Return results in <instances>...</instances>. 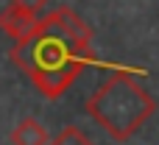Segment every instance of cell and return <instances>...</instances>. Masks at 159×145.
I'll return each instance as SVG.
<instances>
[{
  "label": "cell",
  "mask_w": 159,
  "mask_h": 145,
  "mask_svg": "<svg viewBox=\"0 0 159 145\" xmlns=\"http://www.w3.org/2000/svg\"><path fill=\"white\" fill-rule=\"evenodd\" d=\"M11 61L31 78V84L48 98H61L70 84L95 61L89 45L67 36L48 14L34 22L31 34L14 42Z\"/></svg>",
  "instance_id": "6da1fadb"
},
{
  "label": "cell",
  "mask_w": 159,
  "mask_h": 145,
  "mask_svg": "<svg viewBox=\"0 0 159 145\" xmlns=\"http://www.w3.org/2000/svg\"><path fill=\"white\" fill-rule=\"evenodd\" d=\"M157 103L151 92L129 73H115L87 101V115L117 143H126L151 115Z\"/></svg>",
  "instance_id": "7a4b0ae2"
},
{
  "label": "cell",
  "mask_w": 159,
  "mask_h": 145,
  "mask_svg": "<svg viewBox=\"0 0 159 145\" xmlns=\"http://www.w3.org/2000/svg\"><path fill=\"white\" fill-rule=\"evenodd\" d=\"M34 22H36V17H31V14L20 11V8H17V6H11V3L0 11V31H3L11 42H20L22 36H28V34H31V28H34Z\"/></svg>",
  "instance_id": "3957f363"
},
{
  "label": "cell",
  "mask_w": 159,
  "mask_h": 145,
  "mask_svg": "<svg viewBox=\"0 0 159 145\" xmlns=\"http://www.w3.org/2000/svg\"><path fill=\"white\" fill-rule=\"evenodd\" d=\"M67 36H73L75 42H81V45H89V39H92V28L73 11V8H67V6H61V8H56L53 14H48Z\"/></svg>",
  "instance_id": "277c9868"
},
{
  "label": "cell",
  "mask_w": 159,
  "mask_h": 145,
  "mask_svg": "<svg viewBox=\"0 0 159 145\" xmlns=\"http://www.w3.org/2000/svg\"><path fill=\"white\" fill-rule=\"evenodd\" d=\"M48 131L36 117H25L20 120V126L11 131V143L14 145H48Z\"/></svg>",
  "instance_id": "5b68a950"
},
{
  "label": "cell",
  "mask_w": 159,
  "mask_h": 145,
  "mask_svg": "<svg viewBox=\"0 0 159 145\" xmlns=\"http://www.w3.org/2000/svg\"><path fill=\"white\" fill-rule=\"evenodd\" d=\"M48 145H92V140H89L81 129L67 126V129H61L53 140H48Z\"/></svg>",
  "instance_id": "8992f818"
},
{
  "label": "cell",
  "mask_w": 159,
  "mask_h": 145,
  "mask_svg": "<svg viewBox=\"0 0 159 145\" xmlns=\"http://www.w3.org/2000/svg\"><path fill=\"white\" fill-rule=\"evenodd\" d=\"M11 6H17L20 11H25V14H31V17H39V14L45 11L48 0H11Z\"/></svg>",
  "instance_id": "52a82bcc"
}]
</instances>
